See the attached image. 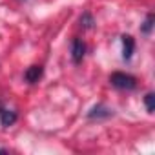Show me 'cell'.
<instances>
[{"label":"cell","instance_id":"1","mask_svg":"<svg viewBox=\"0 0 155 155\" xmlns=\"http://www.w3.org/2000/svg\"><path fill=\"white\" fill-rule=\"evenodd\" d=\"M110 82L117 90H135V86H137V79H135V77L133 75H128V73H122V71L111 73Z\"/></svg>","mask_w":155,"mask_h":155},{"label":"cell","instance_id":"7","mask_svg":"<svg viewBox=\"0 0 155 155\" xmlns=\"http://www.w3.org/2000/svg\"><path fill=\"white\" fill-rule=\"evenodd\" d=\"M153 20H155V17H153V13H150V15L146 17V20H144L142 28H140V31H142L144 35H150V33H151V28H153Z\"/></svg>","mask_w":155,"mask_h":155},{"label":"cell","instance_id":"6","mask_svg":"<svg viewBox=\"0 0 155 155\" xmlns=\"http://www.w3.org/2000/svg\"><path fill=\"white\" fill-rule=\"evenodd\" d=\"M15 122H17V113L11 111V110H8V108L0 106V124H2L4 128H8V126H11Z\"/></svg>","mask_w":155,"mask_h":155},{"label":"cell","instance_id":"3","mask_svg":"<svg viewBox=\"0 0 155 155\" xmlns=\"http://www.w3.org/2000/svg\"><path fill=\"white\" fill-rule=\"evenodd\" d=\"M113 115V110H110L108 106H104V104H97V106H93L90 111H88V117L90 119H108V117H111Z\"/></svg>","mask_w":155,"mask_h":155},{"label":"cell","instance_id":"8","mask_svg":"<svg viewBox=\"0 0 155 155\" xmlns=\"http://www.w3.org/2000/svg\"><path fill=\"white\" fill-rule=\"evenodd\" d=\"M144 104H146V110H148V113H153V110H155V93H146V97H144Z\"/></svg>","mask_w":155,"mask_h":155},{"label":"cell","instance_id":"2","mask_svg":"<svg viewBox=\"0 0 155 155\" xmlns=\"http://www.w3.org/2000/svg\"><path fill=\"white\" fill-rule=\"evenodd\" d=\"M86 55V44L82 42V38H73L71 40V60L75 64H79Z\"/></svg>","mask_w":155,"mask_h":155},{"label":"cell","instance_id":"9","mask_svg":"<svg viewBox=\"0 0 155 155\" xmlns=\"http://www.w3.org/2000/svg\"><path fill=\"white\" fill-rule=\"evenodd\" d=\"M93 24H95L93 17H91L90 13H82V17H81V26H82V28H86V29H91V28H93Z\"/></svg>","mask_w":155,"mask_h":155},{"label":"cell","instance_id":"4","mask_svg":"<svg viewBox=\"0 0 155 155\" xmlns=\"http://www.w3.org/2000/svg\"><path fill=\"white\" fill-rule=\"evenodd\" d=\"M42 73H44V68L35 64V66H29V68L26 69V73H24V79H26V82H29V84H35V82H38V81H40Z\"/></svg>","mask_w":155,"mask_h":155},{"label":"cell","instance_id":"5","mask_svg":"<svg viewBox=\"0 0 155 155\" xmlns=\"http://www.w3.org/2000/svg\"><path fill=\"white\" fill-rule=\"evenodd\" d=\"M135 51V40L131 35H122V58L130 60Z\"/></svg>","mask_w":155,"mask_h":155}]
</instances>
